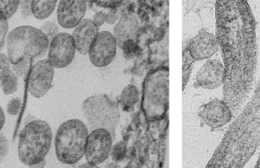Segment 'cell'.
Returning <instances> with one entry per match:
<instances>
[{"instance_id": "cell-1", "label": "cell", "mask_w": 260, "mask_h": 168, "mask_svg": "<svg viewBox=\"0 0 260 168\" xmlns=\"http://www.w3.org/2000/svg\"><path fill=\"white\" fill-rule=\"evenodd\" d=\"M216 38L223 59V101L236 117L253 89L257 69L256 20L246 0L215 2Z\"/></svg>"}, {"instance_id": "cell-2", "label": "cell", "mask_w": 260, "mask_h": 168, "mask_svg": "<svg viewBox=\"0 0 260 168\" xmlns=\"http://www.w3.org/2000/svg\"><path fill=\"white\" fill-rule=\"evenodd\" d=\"M52 129L45 120L28 122L20 132L18 139V158L26 166L45 159L52 145Z\"/></svg>"}, {"instance_id": "cell-3", "label": "cell", "mask_w": 260, "mask_h": 168, "mask_svg": "<svg viewBox=\"0 0 260 168\" xmlns=\"http://www.w3.org/2000/svg\"><path fill=\"white\" fill-rule=\"evenodd\" d=\"M7 57L14 65L23 59L34 60L46 54L49 40L40 28L30 25H21L8 33L6 38Z\"/></svg>"}, {"instance_id": "cell-4", "label": "cell", "mask_w": 260, "mask_h": 168, "mask_svg": "<svg viewBox=\"0 0 260 168\" xmlns=\"http://www.w3.org/2000/svg\"><path fill=\"white\" fill-rule=\"evenodd\" d=\"M88 129L79 119H68L57 130L55 152L57 159L66 165L77 163L85 153Z\"/></svg>"}, {"instance_id": "cell-5", "label": "cell", "mask_w": 260, "mask_h": 168, "mask_svg": "<svg viewBox=\"0 0 260 168\" xmlns=\"http://www.w3.org/2000/svg\"><path fill=\"white\" fill-rule=\"evenodd\" d=\"M169 69L161 66L149 72L142 89L141 108L148 120L160 119L168 109Z\"/></svg>"}, {"instance_id": "cell-6", "label": "cell", "mask_w": 260, "mask_h": 168, "mask_svg": "<svg viewBox=\"0 0 260 168\" xmlns=\"http://www.w3.org/2000/svg\"><path fill=\"white\" fill-rule=\"evenodd\" d=\"M81 110L89 125L94 129H106L113 136L120 119L117 103L106 94H93L87 97Z\"/></svg>"}, {"instance_id": "cell-7", "label": "cell", "mask_w": 260, "mask_h": 168, "mask_svg": "<svg viewBox=\"0 0 260 168\" xmlns=\"http://www.w3.org/2000/svg\"><path fill=\"white\" fill-rule=\"evenodd\" d=\"M113 147V135L106 129H94L87 137L85 147V159L87 163L99 165L105 162Z\"/></svg>"}, {"instance_id": "cell-8", "label": "cell", "mask_w": 260, "mask_h": 168, "mask_svg": "<svg viewBox=\"0 0 260 168\" xmlns=\"http://www.w3.org/2000/svg\"><path fill=\"white\" fill-rule=\"evenodd\" d=\"M75 45L71 34L59 32L49 45L48 61L57 69L67 67L75 56Z\"/></svg>"}, {"instance_id": "cell-9", "label": "cell", "mask_w": 260, "mask_h": 168, "mask_svg": "<svg viewBox=\"0 0 260 168\" xmlns=\"http://www.w3.org/2000/svg\"><path fill=\"white\" fill-rule=\"evenodd\" d=\"M117 47L113 33L110 31H99L88 51L89 61L99 68L108 66L116 56Z\"/></svg>"}, {"instance_id": "cell-10", "label": "cell", "mask_w": 260, "mask_h": 168, "mask_svg": "<svg viewBox=\"0 0 260 168\" xmlns=\"http://www.w3.org/2000/svg\"><path fill=\"white\" fill-rule=\"evenodd\" d=\"M54 78V67L48 60H41L34 64L30 69L27 90L32 97L44 96L52 86Z\"/></svg>"}, {"instance_id": "cell-11", "label": "cell", "mask_w": 260, "mask_h": 168, "mask_svg": "<svg viewBox=\"0 0 260 168\" xmlns=\"http://www.w3.org/2000/svg\"><path fill=\"white\" fill-rule=\"evenodd\" d=\"M198 117L205 125L218 129L226 125L232 120L233 113L223 100L212 99L200 107Z\"/></svg>"}, {"instance_id": "cell-12", "label": "cell", "mask_w": 260, "mask_h": 168, "mask_svg": "<svg viewBox=\"0 0 260 168\" xmlns=\"http://www.w3.org/2000/svg\"><path fill=\"white\" fill-rule=\"evenodd\" d=\"M86 2L83 0H61L57 7L58 23L64 28H75L83 19Z\"/></svg>"}, {"instance_id": "cell-13", "label": "cell", "mask_w": 260, "mask_h": 168, "mask_svg": "<svg viewBox=\"0 0 260 168\" xmlns=\"http://www.w3.org/2000/svg\"><path fill=\"white\" fill-rule=\"evenodd\" d=\"M194 61L209 59L219 49L217 38L214 34L201 29L194 35L186 47Z\"/></svg>"}, {"instance_id": "cell-14", "label": "cell", "mask_w": 260, "mask_h": 168, "mask_svg": "<svg viewBox=\"0 0 260 168\" xmlns=\"http://www.w3.org/2000/svg\"><path fill=\"white\" fill-rule=\"evenodd\" d=\"M223 64L217 59L207 60L196 73L195 86L216 89L223 84Z\"/></svg>"}, {"instance_id": "cell-15", "label": "cell", "mask_w": 260, "mask_h": 168, "mask_svg": "<svg viewBox=\"0 0 260 168\" xmlns=\"http://www.w3.org/2000/svg\"><path fill=\"white\" fill-rule=\"evenodd\" d=\"M99 33V27L89 18L82 19L73 30V40L76 51L81 55L88 54L89 48Z\"/></svg>"}, {"instance_id": "cell-16", "label": "cell", "mask_w": 260, "mask_h": 168, "mask_svg": "<svg viewBox=\"0 0 260 168\" xmlns=\"http://www.w3.org/2000/svg\"><path fill=\"white\" fill-rule=\"evenodd\" d=\"M139 29V23L134 14L127 13L124 14L117 24L114 27V33L113 36L116 39L117 46L121 48V46L129 40L134 39Z\"/></svg>"}, {"instance_id": "cell-17", "label": "cell", "mask_w": 260, "mask_h": 168, "mask_svg": "<svg viewBox=\"0 0 260 168\" xmlns=\"http://www.w3.org/2000/svg\"><path fill=\"white\" fill-rule=\"evenodd\" d=\"M138 100H139V91H138L137 87L133 84L126 85L123 88V90L118 98L121 108L127 112L132 111V109L134 108V106L136 105Z\"/></svg>"}, {"instance_id": "cell-18", "label": "cell", "mask_w": 260, "mask_h": 168, "mask_svg": "<svg viewBox=\"0 0 260 168\" xmlns=\"http://www.w3.org/2000/svg\"><path fill=\"white\" fill-rule=\"evenodd\" d=\"M56 4L55 0H34L31 1V14L37 19H45L53 13Z\"/></svg>"}, {"instance_id": "cell-19", "label": "cell", "mask_w": 260, "mask_h": 168, "mask_svg": "<svg viewBox=\"0 0 260 168\" xmlns=\"http://www.w3.org/2000/svg\"><path fill=\"white\" fill-rule=\"evenodd\" d=\"M18 86V79L17 76L14 74V72L10 69L3 77L1 82V88L4 94L9 95L16 91Z\"/></svg>"}, {"instance_id": "cell-20", "label": "cell", "mask_w": 260, "mask_h": 168, "mask_svg": "<svg viewBox=\"0 0 260 168\" xmlns=\"http://www.w3.org/2000/svg\"><path fill=\"white\" fill-rule=\"evenodd\" d=\"M18 7V0H0V17L7 20L13 16Z\"/></svg>"}, {"instance_id": "cell-21", "label": "cell", "mask_w": 260, "mask_h": 168, "mask_svg": "<svg viewBox=\"0 0 260 168\" xmlns=\"http://www.w3.org/2000/svg\"><path fill=\"white\" fill-rule=\"evenodd\" d=\"M194 62L195 61L193 60V58L185 48L183 51V90L187 86V83L190 79Z\"/></svg>"}, {"instance_id": "cell-22", "label": "cell", "mask_w": 260, "mask_h": 168, "mask_svg": "<svg viewBox=\"0 0 260 168\" xmlns=\"http://www.w3.org/2000/svg\"><path fill=\"white\" fill-rule=\"evenodd\" d=\"M127 154V145L124 141H119L117 142L111 150V158L114 162L119 163L122 162L126 158Z\"/></svg>"}, {"instance_id": "cell-23", "label": "cell", "mask_w": 260, "mask_h": 168, "mask_svg": "<svg viewBox=\"0 0 260 168\" xmlns=\"http://www.w3.org/2000/svg\"><path fill=\"white\" fill-rule=\"evenodd\" d=\"M121 49L123 51V55L127 59H134L138 57L141 53L140 47L135 43L134 39H129L125 41L122 46Z\"/></svg>"}, {"instance_id": "cell-24", "label": "cell", "mask_w": 260, "mask_h": 168, "mask_svg": "<svg viewBox=\"0 0 260 168\" xmlns=\"http://www.w3.org/2000/svg\"><path fill=\"white\" fill-rule=\"evenodd\" d=\"M40 30L46 35L48 40L51 41L59 33V26L56 22L49 20V21L44 22V24L41 26Z\"/></svg>"}, {"instance_id": "cell-25", "label": "cell", "mask_w": 260, "mask_h": 168, "mask_svg": "<svg viewBox=\"0 0 260 168\" xmlns=\"http://www.w3.org/2000/svg\"><path fill=\"white\" fill-rule=\"evenodd\" d=\"M30 63H31L30 59H23L20 62H18L17 64L12 65V71L14 72V74L16 76L23 77V76H25V74L29 70Z\"/></svg>"}, {"instance_id": "cell-26", "label": "cell", "mask_w": 260, "mask_h": 168, "mask_svg": "<svg viewBox=\"0 0 260 168\" xmlns=\"http://www.w3.org/2000/svg\"><path fill=\"white\" fill-rule=\"evenodd\" d=\"M21 104L22 102L20 97H13L12 99L9 100L7 104V107H6L7 113L10 115H16L21 109Z\"/></svg>"}, {"instance_id": "cell-27", "label": "cell", "mask_w": 260, "mask_h": 168, "mask_svg": "<svg viewBox=\"0 0 260 168\" xmlns=\"http://www.w3.org/2000/svg\"><path fill=\"white\" fill-rule=\"evenodd\" d=\"M10 70V62L7 55L0 53V87L4 75Z\"/></svg>"}, {"instance_id": "cell-28", "label": "cell", "mask_w": 260, "mask_h": 168, "mask_svg": "<svg viewBox=\"0 0 260 168\" xmlns=\"http://www.w3.org/2000/svg\"><path fill=\"white\" fill-rule=\"evenodd\" d=\"M9 146H8V141L6 137L2 134H0V163L5 159V157L8 154Z\"/></svg>"}, {"instance_id": "cell-29", "label": "cell", "mask_w": 260, "mask_h": 168, "mask_svg": "<svg viewBox=\"0 0 260 168\" xmlns=\"http://www.w3.org/2000/svg\"><path fill=\"white\" fill-rule=\"evenodd\" d=\"M19 7L22 17H28L31 14V1L29 0H22L19 1Z\"/></svg>"}, {"instance_id": "cell-30", "label": "cell", "mask_w": 260, "mask_h": 168, "mask_svg": "<svg viewBox=\"0 0 260 168\" xmlns=\"http://www.w3.org/2000/svg\"><path fill=\"white\" fill-rule=\"evenodd\" d=\"M8 30V22L6 19L0 17V50L4 45V40L6 37V33Z\"/></svg>"}, {"instance_id": "cell-31", "label": "cell", "mask_w": 260, "mask_h": 168, "mask_svg": "<svg viewBox=\"0 0 260 168\" xmlns=\"http://www.w3.org/2000/svg\"><path fill=\"white\" fill-rule=\"evenodd\" d=\"M91 20L93 21V23L95 24L96 27L102 26V25L105 23V21H106V12H104V11H98V12L94 14V16H93V18H92Z\"/></svg>"}, {"instance_id": "cell-32", "label": "cell", "mask_w": 260, "mask_h": 168, "mask_svg": "<svg viewBox=\"0 0 260 168\" xmlns=\"http://www.w3.org/2000/svg\"><path fill=\"white\" fill-rule=\"evenodd\" d=\"M121 1H96L95 4L100 5L102 7H113L114 5L121 4Z\"/></svg>"}, {"instance_id": "cell-33", "label": "cell", "mask_w": 260, "mask_h": 168, "mask_svg": "<svg viewBox=\"0 0 260 168\" xmlns=\"http://www.w3.org/2000/svg\"><path fill=\"white\" fill-rule=\"evenodd\" d=\"M117 14L113 11L106 13V22L109 24H114L117 21Z\"/></svg>"}, {"instance_id": "cell-34", "label": "cell", "mask_w": 260, "mask_h": 168, "mask_svg": "<svg viewBox=\"0 0 260 168\" xmlns=\"http://www.w3.org/2000/svg\"><path fill=\"white\" fill-rule=\"evenodd\" d=\"M4 122H5V115H4L2 107L0 106V131H1L2 127L4 125Z\"/></svg>"}, {"instance_id": "cell-35", "label": "cell", "mask_w": 260, "mask_h": 168, "mask_svg": "<svg viewBox=\"0 0 260 168\" xmlns=\"http://www.w3.org/2000/svg\"><path fill=\"white\" fill-rule=\"evenodd\" d=\"M45 165H46V160L44 159V160H42L41 162L29 166V168H45Z\"/></svg>"}, {"instance_id": "cell-36", "label": "cell", "mask_w": 260, "mask_h": 168, "mask_svg": "<svg viewBox=\"0 0 260 168\" xmlns=\"http://www.w3.org/2000/svg\"><path fill=\"white\" fill-rule=\"evenodd\" d=\"M105 168H122L118 163H116V162H112V163H110V164H108Z\"/></svg>"}, {"instance_id": "cell-37", "label": "cell", "mask_w": 260, "mask_h": 168, "mask_svg": "<svg viewBox=\"0 0 260 168\" xmlns=\"http://www.w3.org/2000/svg\"><path fill=\"white\" fill-rule=\"evenodd\" d=\"M79 168H99L96 165H92V164H89V163H85V164H82Z\"/></svg>"}, {"instance_id": "cell-38", "label": "cell", "mask_w": 260, "mask_h": 168, "mask_svg": "<svg viewBox=\"0 0 260 168\" xmlns=\"http://www.w3.org/2000/svg\"><path fill=\"white\" fill-rule=\"evenodd\" d=\"M254 168H260V154H259V156H258V160H257V162H256Z\"/></svg>"}]
</instances>
